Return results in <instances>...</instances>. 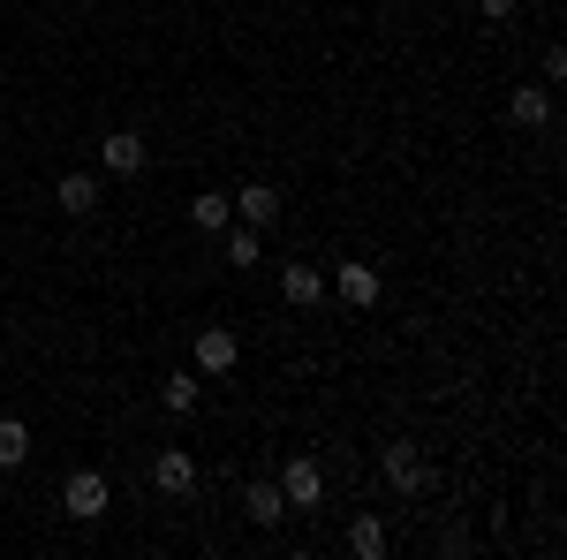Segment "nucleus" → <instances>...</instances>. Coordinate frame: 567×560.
Returning <instances> with one entry per match:
<instances>
[{"label": "nucleus", "instance_id": "f257e3e1", "mask_svg": "<svg viewBox=\"0 0 567 560\" xmlns=\"http://www.w3.org/2000/svg\"><path fill=\"white\" fill-rule=\"evenodd\" d=\"M61 508L76 522H99L106 508H114V492H106V477L99 470H69V485H61Z\"/></svg>", "mask_w": 567, "mask_h": 560}, {"label": "nucleus", "instance_id": "f03ea898", "mask_svg": "<svg viewBox=\"0 0 567 560\" xmlns=\"http://www.w3.org/2000/svg\"><path fill=\"white\" fill-rule=\"evenodd\" d=\"M280 500H288V508H318V500H326V470H318L310 455H296V462L280 470Z\"/></svg>", "mask_w": 567, "mask_h": 560}, {"label": "nucleus", "instance_id": "7ed1b4c3", "mask_svg": "<svg viewBox=\"0 0 567 560\" xmlns=\"http://www.w3.org/2000/svg\"><path fill=\"white\" fill-rule=\"evenodd\" d=\"M144 160H152V152H144V136H136V130L99 136V167H106V174H144Z\"/></svg>", "mask_w": 567, "mask_h": 560}, {"label": "nucleus", "instance_id": "20e7f679", "mask_svg": "<svg viewBox=\"0 0 567 560\" xmlns=\"http://www.w3.org/2000/svg\"><path fill=\"white\" fill-rule=\"evenodd\" d=\"M235 356H243V342H235L227 326H205V334H197V371L227 379V371H235Z\"/></svg>", "mask_w": 567, "mask_h": 560}, {"label": "nucleus", "instance_id": "39448f33", "mask_svg": "<svg viewBox=\"0 0 567 560\" xmlns=\"http://www.w3.org/2000/svg\"><path fill=\"white\" fill-rule=\"evenodd\" d=\"M379 470H386V485H401L409 500H416V492L432 485V470L416 462V447H386V455H379Z\"/></svg>", "mask_w": 567, "mask_h": 560}, {"label": "nucleus", "instance_id": "423d86ee", "mask_svg": "<svg viewBox=\"0 0 567 560\" xmlns=\"http://www.w3.org/2000/svg\"><path fill=\"white\" fill-rule=\"evenodd\" d=\"M152 485H159L167 500H182V492L197 485V462H189L182 447H159V462H152Z\"/></svg>", "mask_w": 567, "mask_h": 560}, {"label": "nucleus", "instance_id": "0eeeda50", "mask_svg": "<svg viewBox=\"0 0 567 560\" xmlns=\"http://www.w3.org/2000/svg\"><path fill=\"white\" fill-rule=\"evenodd\" d=\"M507 122H515V130H545V122H553V91L523 84L515 99H507Z\"/></svg>", "mask_w": 567, "mask_h": 560}, {"label": "nucleus", "instance_id": "6e6552de", "mask_svg": "<svg viewBox=\"0 0 567 560\" xmlns=\"http://www.w3.org/2000/svg\"><path fill=\"white\" fill-rule=\"evenodd\" d=\"M53 205H61L69 220H91V213H99V174H61Z\"/></svg>", "mask_w": 567, "mask_h": 560}, {"label": "nucleus", "instance_id": "1a4fd4ad", "mask_svg": "<svg viewBox=\"0 0 567 560\" xmlns=\"http://www.w3.org/2000/svg\"><path fill=\"white\" fill-rule=\"evenodd\" d=\"M280 296L296 303V310H310V303L326 296V273L318 265H280Z\"/></svg>", "mask_w": 567, "mask_h": 560}, {"label": "nucleus", "instance_id": "9d476101", "mask_svg": "<svg viewBox=\"0 0 567 560\" xmlns=\"http://www.w3.org/2000/svg\"><path fill=\"white\" fill-rule=\"evenodd\" d=\"M243 516L258 522V530H272V522L288 516V500H280V485H272V477H258V485L243 492Z\"/></svg>", "mask_w": 567, "mask_h": 560}, {"label": "nucleus", "instance_id": "9b49d317", "mask_svg": "<svg viewBox=\"0 0 567 560\" xmlns=\"http://www.w3.org/2000/svg\"><path fill=\"white\" fill-rule=\"evenodd\" d=\"M227 220H235V197H219V190L189 197V227H205V235H227Z\"/></svg>", "mask_w": 567, "mask_h": 560}, {"label": "nucleus", "instance_id": "f8f14e48", "mask_svg": "<svg viewBox=\"0 0 567 560\" xmlns=\"http://www.w3.org/2000/svg\"><path fill=\"white\" fill-rule=\"evenodd\" d=\"M235 213L250 220V227H272V220H280V190H265V182H250V190L235 197Z\"/></svg>", "mask_w": 567, "mask_h": 560}, {"label": "nucleus", "instance_id": "ddd939ff", "mask_svg": "<svg viewBox=\"0 0 567 560\" xmlns=\"http://www.w3.org/2000/svg\"><path fill=\"white\" fill-rule=\"evenodd\" d=\"M341 296H349L355 310H371V303H379V273H371V265H341Z\"/></svg>", "mask_w": 567, "mask_h": 560}, {"label": "nucleus", "instance_id": "4468645a", "mask_svg": "<svg viewBox=\"0 0 567 560\" xmlns=\"http://www.w3.org/2000/svg\"><path fill=\"white\" fill-rule=\"evenodd\" d=\"M349 553H355V560H379V553H386V522H379V516H355Z\"/></svg>", "mask_w": 567, "mask_h": 560}, {"label": "nucleus", "instance_id": "2eb2a0df", "mask_svg": "<svg viewBox=\"0 0 567 560\" xmlns=\"http://www.w3.org/2000/svg\"><path fill=\"white\" fill-rule=\"evenodd\" d=\"M23 455H31V425L23 417H0V470H16Z\"/></svg>", "mask_w": 567, "mask_h": 560}, {"label": "nucleus", "instance_id": "dca6fc26", "mask_svg": "<svg viewBox=\"0 0 567 560\" xmlns=\"http://www.w3.org/2000/svg\"><path fill=\"white\" fill-rule=\"evenodd\" d=\"M159 401H167L175 417H189V409H197V371H167V387H159Z\"/></svg>", "mask_w": 567, "mask_h": 560}, {"label": "nucleus", "instance_id": "f3484780", "mask_svg": "<svg viewBox=\"0 0 567 560\" xmlns=\"http://www.w3.org/2000/svg\"><path fill=\"white\" fill-rule=\"evenodd\" d=\"M227 258H235V265H258V227H227Z\"/></svg>", "mask_w": 567, "mask_h": 560}, {"label": "nucleus", "instance_id": "a211bd4d", "mask_svg": "<svg viewBox=\"0 0 567 560\" xmlns=\"http://www.w3.org/2000/svg\"><path fill=\"white\" fill-rule=\"evenodd\" d=\"M477 8H484V23H507V16H515L523 0H477Z\"/></svg>", "mask_w": 567, "mask_h": 560}]
</instances>
